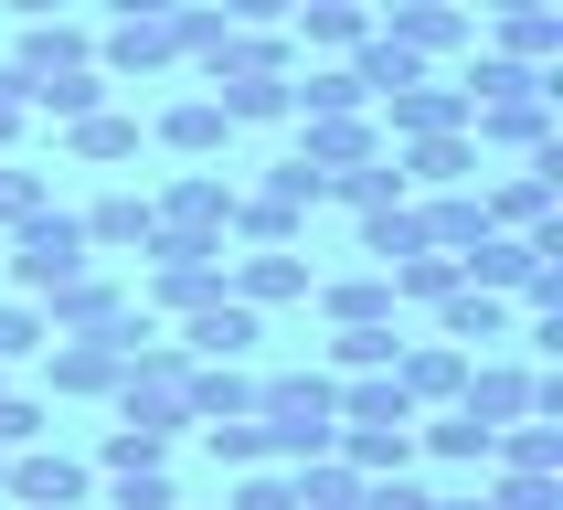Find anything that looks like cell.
<instances>
[{
  "instance_id": "2e32d148",
  "label": "cell",
  "mask_w": 563,
  "mask_h": 510,
  "mask_svg": "<svg viewBox=\"0 0 563 510\" xmlns=\"http://www.w3.org/2000/svg\"><path fill=\"white\" fill-rule=\"evenodd\" d=\"M43 373H54V393L96 404V393H118V341H107V330H86V341H43Z\"/></svg>"
},
{
  "instance_id": "3957f363",
  "label": "cell",
  "mask_w": 563,
  "mask_h": 510,
  "mask_svg": "<svg viewBox=\"0 0 563 510\" xmlns=\"http://www.w3.org/2000/svg\"><path fill=\"white\" fill-rule=\"evenodd\" d=\"M150 309H170V319H191V309H213L223 298V255L234 245H213V234H150Z\"/></svg>"
},
{
  "instance_id": "e575fe53",
  "label": "cell",
  "mask_w": 563,
  "mask_h": 510,
  "mask_svg": "<svg viewBox=\"0 0 563 510\" xmlns=\"http://www.w3.org/2000/svg\"><path fill=\"white\" fill-rule=\"evenodd\" d=\"M341 425H415L405 382H394V373H351L341 382Z\"/></svg>"
},
{
  "instance_id": "9a60e30c",
  "label": "cell",
  "mask_w": 563,
  "mask_h": 510,
  "mask_svg": "<svg viewBox=\"0 0 563 510\" xmlns=\"http://www.w3.org/2000/svg\"><path fill=\"white\" fill-rule=\"evenodd\" d=\"M255 341H266V309H245V298H213V309L181 319V351H191V362H245Z\"/></svg>"
},
{
  "instance_id": "30bf717a",
  "label": "cell",
  "mask_w": 563,
  "mask_h": 510,
  "mask_svg": "<svg viewBox=\"0 0 563 510\" xmlns=\"http://www.w3.org/2000/svg\"><path fill=\"white\" fill-rule=\"evenodd\" d=\"M383 138L405 149V138H437V127H468V96H457V75H415V86H394L383 96Z\"/></svg>"
},
{
  "instance_id": "484cf974",
  "label": "cell",
  "mask_w": 563,
  "mask_h": 510,
  "mask_svg": "<svg viewBox=\"0 0 563 510\" xmlns=\"http://www.w3.org/2000/svg\"><path fill=\"white\" fill-rule=\"evenodd\" d=\"M75 223H86V245H96V255H128V245H150V234H159L139 191H96V202H86Z\"/></svg>"
},
{
  "instance_id": "6da1fadb",
  "label": "cell",
  "mask_w": 563,
  "mask_h": 510,
  "mask_svg": "<svg viewBox=\"0 0 563 510\" xmlns=\"http://www.w3.org/2000/svg\"><path fill=\"white\" fill-rule=\"evenodd\" d=\"M255 425H266V457H330L341 446V382L330 373H255Z\"/></svg>"
},
{
  "instance_id": "cb8c5ba5",
  "label": "cell",
  "mask_w": 563,
  "mask_h": 510,
  "mask_svg": "<svg viewBox=\"0 0 563 510\" xmlns=\"http://www.w3.org/2000/svg\"><path fill=\"white\" fill-rule=\"evenodd\" d=\"M287 118H373V96L351 86V64H309L287 75Z\"/></svg>"
},
{
  "instance_id": "ffe728a7",
  "label": "cell",
  "mask_w": 563,
  "mask_h": 510,
  "mask_svg": "<svg viewBox=\"0 0 563 510\" xmlns=\"http://www.w3.org/2000/svg\"><path fill=\"white\" fill-rule=\"evenodd\" d=\"M170 64H181V32L170 22H118L96 43V75H107V86H118V75H170Z\"/></svg>"
},
{
  "instance_id": "836d02e7",
  "label": "cell",
  "mask_w": 563,
  "mask_h": 510,
  "mask_svg": "<svg viewBox=\"0 0 563 510\" xmlns=\"http://www.w3.org/2000/svg\"><path fill=\"white\" fill-rule=\"evenodd\" d=\"M362 223V255L373 266H405V255H426V223H415V202H383V213H351Z\"/></svg>"
},
{
  "instance_id": "7bdbcfd3",
  "label": "cell",
  "mask_w": 563,
  "mask_h": 510,
  "mask_svg": "<svg viewBox=\"0 0 563 510\" xmlns=\"http://www.w3.org/2000/svg\"><path fill=\"white\" fill-rule=\"evenodd\" d=\"M43 341H54V330H43V309H32V298H0V373H11V362H32Z\"/></svg>"
},
{
  "instance_id": "9c48e42d",
  "label": "cell",
  "mask_w": 563,
  "mask_h": 510,
  "mask_svg": "<svg viewBox=\"0 0 563 510\" xmlns=\"http://www.w3.org/2000/svg\"><path fill=\"white\" fill-rule=\"evenodd\" d=\"M32 309H43V330H54V341H86V330H118V319H128V277L86 266V277H64L54 298H32Z\"/></svg>"
},
{
  "instance_id": "d590c367",
  "label": "cell",
  "mask_w": 563,
  "mask_h": 510,
  "mask_svg": "<svg viewBox=\"0 0 563 510\" xmlns=\"http://www.w3.org/2000/svg\"><path fill=\"white\" fill-rule=\"evenodd\" d=\"M32 107H43V118H96V107H107V75H96V64H75V75H43V86H22Z\"/></svg>"
},
{
  "instance_id": "d4e9b609",
  "label": "cell",
  "mask_w": 563,
  "mask_h": 510,
  "mask_svg": "<svg viewBox=\"0 0 563 510\" xmlns=\"http://www.w3.org/2000/svg\"><path fill=\"white\" fill-rule=\"evenodd\" d=\"M287 22H298V43H309V54H330V64H341L351 43L373 32V0H298Z\"/></svg>"
},
{
  "instance_id": "c3c4849f",
  "label": "cell",
  "mask_w": 563,
  "mask_h": 510,
  "mask_svg": "<svg viewBox=\"0 0 563 510\" xmlns=\"http://www.w3.org/2000/svg\"><path fill=\"white\" fill-rule=\"evenodd\" d=\"M107 510H181V489H170V468H139V478H118Z\"/></svg>"
},
{
  "instance_id": "5bb4252c",
  "label": "cell",
  "mask_w": 563,
  "mask_h": 510,
  "mask_svg": "<svg viewBox=\"0 0 563 510\" xmlns=\"http://www.w3.org/2000/svg\"><path fill=\"white\" fill-rule=\"evenodd\" d=\"M468 362H478V351H457V341H405V351H394V382H405V404L426 414V404H457Z\"/></svg>"
},
{
  "instance_id": "5b68a950",
  "label": "cell",
  "mask_w": 563,
  "mask_h": 510,
  "mask_svg": "<svg viewBox=\"0 0 563 510\" xmlns=\"http://www.w3.org/2000/svg\"><path fill=\"white\" fill-rule=\"evenodd\" d=\"M373 32H394L415 64H457V54L478 43L468 0H383V11H373Z\"/></svg>"
},
{
  "instance_id": "60d3db41",
  "label": "cell",
  "mask_w": 563,
  "mask_h": 510,
  "mask_svg": "<svg viewBox=\"0 0 563 510\" xmlns=\"http://www.w3.org/2000/svg\"><path fill=\"white\" fill-rule=\"evenodd\" d=\"M43 202H54V181H43L32 159H0V234H11V223H32Z\"/></svg>"
},
{
  "instance_id": "d6986e66",
  "label": "cell",
  "mask_w": 563,
  "mask_h": 510,
  "mask_svg": "<svg viewBox=\"0 0 563 510\" xmlns=\"http://www.w3.org/2000/svg\"><path fill=\"white\" fill-rule=\"evenodd\" d=\"M75 64H96V32L64 11V22H22V54H11V75L22 86H43V75H75Z\"/></svg>"
},
{
  "instance_id": "7dc6e473",
  "label": "cell",
  "mask_w": 563,
  "mask_h": 510,
  "mask_svg": "<svg viewBox=\"0 0 563 510\" xmlns=\"http://www.w3.org/2000/svg\"><path fill=\"white\" fill-rule=\"evenodd\" d=\"M362 510H437V489H426V478H362Z\"/></svg>"
},
{
  "instance_id": "d6a6232c",
  "label": "cell",
  "mask_w": 563,
  "mask_h": 510,
  "mask_svg": "<svg viewBox=\"0 0 563 510\" xmlns=\"http://www.w3.org/2000/svg\"><path fill=\"white\" fill-rule=\"evenodd\" d=\"M394 319H383V330H330V351H319V373L330 382H351V373H394Z\"/></svg>"
},
{
  "instance_id": "681fc988",
  "label": "cell",
  "mask_w": 563,
  "mask_h": 510,
  "mask_svg": "<svg viewBox=\"0 0 563 510\" xmlns=\"http://www.w3.org/2000/svg\"><path fill=\"white\" fill-rule=\"evenodd\" d=\"M22 127H32V96H22V75L0 64V159H11V138H22Z\"/></svg>"
},
{
  "instance_id": "603a6c76",
  "label": "cell",
  "mask_w": 563,
  "mask_h": 510,
  "mask_svg": "<svg viewBox=\"0 0 563 510\" xmlns=\"http://www.w3.org/2000/svg\"><path fill=\"white\" fill-rule=\"evenodd\" d=\"M489 54L532 64V75H553V54H563V11H553V0H542V11H500V22H489Z\"/></svg>"
},
{
  "instance_id": "db71d44e",
  "label": "cell",
  "mask_w": 563,
  "mask_h": 510,
  "mask_svg": "<svg viewBox=\"0 0 563 510\" xmlns=\"http://www.w3.org/2000/svg\"><path fill=\"white\" fill-rule=\"evenodd\" d=\"M0 393H11V373H0Z\"/></svg>"
},
{
  "instance_id": "4dcf8cb0",
  "label": "cell",
  "mask_w": 563,
  "mask_h": 510,
  "mask_svg": "<svg viewBox=\"0 0 563 510\" xmlns=\"http://www.w3.org/2000/svg\"><path fill=\"white\" fill-rule=\"evenodd\" d=\"M223 107V127H277L287 118V75H234V86H202Z\"/></svg>"
},
{
  "instance_id": "4316f807",
  "label": "cell",
  "mask_w": 563,
  "mask_h": 510,
  "mask_svg": "<svg viewBox=\"0 0 563 510\" xmlns=\"http://www.w3.org/2000/svg\"><path fill=\"white\" fill-rule=\"evenodd\" d=\"M415 223H426V245H437V255H468L478 234H489V213H478V181H468V191H426V202H415Z\"/></svg>"
},
{
  "instance_id": "bcb514c9",
  "label": "cell",
  "mask_w": 563,
  "mask_h": 510,
  "mask_svg": "<svg viewBox=\"0 0 563 510\" xmlns=\"http://www.w3.org/2000/svg\"><path fill=\"white\" fill-rule=\"evenodd\" d=\"M43 425H54V414L32 404V393H0V457H11V446H43Z\"/></svg>"
},
{
  "instance_id": "44dd1931",
  "label": "cell",
  "mask_w": 563,
  "mask_h": 510,
  "mask_svg": "<svg viewBox=\"0 0 563 510\" xmlns=\"http://www.w3.org/2000/svg\"><path fill=\"white\" fill-rule=\"evenodd\" d=\"M150 138H159V149H181V159H223L234 127H223L213 96H181V107H159V118H150Z\"/></svg>"
},
{
  "instance_id": "8992f818",
  "label": "cell",
  "mask_w": 563,
  "mask_h": 510,
  "mask_svg": "<svg viewBox=\"0 0 563 510\" xmlns=\"http://www.w3.org/2000/svg\"><path fill=\"white\" fill-rule=\"evenodd\" d=\"M553 96H563V75H542V86H521V96H489V107H468V138L478 149H510V159L553 149Z\"/></svg>"
},
{
  "instance_id": "7c38bea8",
  "label": "cell",
  "mask_w": 563,
  "mask_h": 510,
  "mask_svg": "<svg viewBox=\"0 0 563 510\" xmlns=\"http://www.w3.org/2000/svg\"><path fill=\"white\" fill-rule=\"evenodd\" d=\"M394 170H405V191H468V181H478V138H468V127L405 138V149H394Z\"/></svg>"
},
{
  "instance_id": "b9f144b4",
  "label": "cell",
  "mask_w": 563,
  "mask_h": 510,
  "mask_svg": "<svg viewBox=\"0 0 563 510\" xmlns=\"http://www.w3.org/2000/svg\"><path fill=\"white\" fill-rule=\"evenodd\" d=\"M202 446H213V468H266V425H255V414H223V425H202Z\"/></svg>"
},
{
  "instance_id": "1f68e13d",
  "label": "cell",
  "mask_w": 563,
  "mask_h": 510,
  "mask_svg": "<svg viewBox=\"0 0 563 510\" xmlns=\"http://www.w3.org/2000/svg\"><path fill=\"white\" fill-rule=\"evenodd\" d=\"M234 75H298V43H287V32H234L202 86H234Z\"/></svg>"
},
{
  "instance_id": "f546056e",
  "label": "cell",
  "mask_w": 563,
  "mask_h": 510,
  "mask_svg": "<svg viewBox=\"0 0 563 510\" xmlns=\"http://www.w3.org/2000/svg\"><path fill=\"white\" fill-rule=\"evenodd\" d=\"M341 468H362V478L415 468V425H341Z\"/></svg>"
},
{
  "instance_id": "74e56055",
  "label": "cell",
  "mask_w": 563,
  "mask_h": 510,
  "mask_svg": "<svg viewBox=\"0 0 563 510\" xmlns=\"http://www.w3.org/2000/svg\"><path fill=\"white\" fill-rule=\"evenodd\" d=\"M64 138H75V159H139V138H150V127L128 118V107H96V118H75Z\"/></svg>"
},
{
  "instance_id": "83f0119b",
  "label": "cell",
  "mask_w": 563,
  "mask_h": 510,
  "mask_svg": "<svg viewBox=\"0 0 563 510\" xmlns=\"http://www.w3.org/2000/svg\"><path fill=\"white\" fill-rule=\"evenodd\" d=\"M415 446H426V457H446V468H489V425H478V414H457V404L415 414Z\"/></svg>"
},
{
  "instance_id": "ab89813d",
  "label": "cell",
  "mask_w": 563,
  "mask_h": 510,
  "mask_svg": "<svg viewBox=\"0 0 563 510\" xmlns=\"http://www.w3.org/2000/svg\"><path fill=\"white\" fill-rule=\"evenodd\" d=\"M383 277H394V298H415V309H437L446 287H457V255H437V245H426V255H405V266H383Z\"/></svg>"
},
{
  "instance_id": "8fae6325",
  "label": "cell",
  "mask_w": 563,
  "mask_h": 510,
  "mask_svg": "<svg viewBox=\"0 0 563 510\" xmlns=\"http://www.w3.org/2000/svg\"><path fill=\"white\" fill-rule=\"evenodd\" d=\"M150 223H159V234H213V245H223V223H234V181H223V170H181V181L150 202Z\"/></svg>"
},
{
  "instance_id": "f35d334b",
  "label": "cell",
  "mask_w": 563,
  "mask_h": 510,
  "mask_svg": "<svg viewBox=\"0 0 563 510\" xmlns=\"http://www.w3.org/2000/svg\"><path fill=\"white\" fill-rule=\"evenodd\" d=\"M139 468H170V436H150V425H107L96 478H139Z\"/></svg>"
},
{
  "instance_id": "4fadbf2b",
  "label": "cell",
  "mask_w": 563,
  "mask_h": 510,
  "mask_svg": "<svg viewBox=\"0 0 563 510\" xmlns=\"http://www.w3.org/2000/svg\"><path fill=\"white\" fill-rule=\"evenodd\" d=\"M437 341H457V351H500V341H510V298H500V287H468V277H457V287L437 298Z\"/></svg>"
},
{
  "instance_id": "816d5d0a",
  "label": "cell",
  "mask_w": 563,
  "mask_h": 510,
  "mask_svg": "<svg viewBox=\"0 0 563 510\" xmlns=\"http://www.w3.org/2000/svg\"><path fill=\"white\" fill-rule=\"evenodd\" d=\"M181 0H107V22H170Z\"/></svg>"
},
{
  "instance_id": "ba28073f",
  "label": "cell",
  "mask_w": 563,
  "mask_h": 510,
  "mask_svg": "<svg viewBox=\"0 0 563 510\" xmlns=\"http://www.w3.org/2000/svg\"><path fill=\"white\" fill-rule=\"evenodd\" d=\"M553 191H563V149H532L510 181L478 191V213L500 223V234H542V223H553Z\"/></svg>"
},
{
  "instance_id": "f5cc1de1",
  "label": "cell",
  "mask_w": 563,
  "mask_h": 510,
  "mask_svg": "<svg viewBox=\"0 0 563 510\" xmlns=\"http://www.w3.org/2000/svg\"><path fill=\"white\" fill-rule=\"evenodd\" d=\"M0 11H11V22H64L75 0H0Z\"/></svg>"
},
{
  "instance_id": "52a82bcc",
  "label": "cell",
  "mask_w": 563,
  "mask_h": 510,
  "mask_svg": "<svg viewBox=\"0 0 563 510\" xmlns=\"http://www.w3.org/2000/svg\"><path fill=\"white\" fill-rule=\"evenodd\" d=\"M319 287V266L298 245H245V255H223V298H245V309H298Z\"/></svg>"
},
{
  "instance_id": "f6af8a7d",
  "label": "cell",
  "mask_w": 563,
  "mask_h": 510,
  "mask_svg": "<svg viewBox=\"0 0 563 510\" xmlns=\"http://www.w3.org/2000/svg\"><path fill=\"white\" fill-rule=\"evenodd\" d=\"M223 510H298V489H287V468H234Z\"/></svg>"
},
{
  "instance_id": "f1b7e54d",
  "label": "cell",
  "mask_w": 563,
  "mask_h": 510,
  "mask_svg": "<svg viewBox=\"0 0 563 510\" xmlns=\"http://www.w3.org/2000/svg\"><path fill=\"white\" fill-rule=\"evenodd\" d=\"M287 489H298V510H362V468H341V446L330 457H298Z\"/></svg>"
},
{
  "instance_id": "277c9868",
  "label": "cell",
  "mask_w": 563,
  "mask_h": 510,
  "mask_svg": "<svg viewBox=\"0 0 563 510\" xmlns=\"http://www.w3.org/2000/svg\"><path fill=\"white\" fill-rule=\"evenodd\" d=\"M0 500H11V510H96V468L64 457V446H11Z\"/></svg>"
},
{
  "instance_id": "11a10c76",
  "label": "cell",
  "mask_w": 563,
  "mask_h": 510,
  "mask_svg": "<svg viewBox=\"0 0 563 510\" xmlns=\"http://www.w3.org/2000/svg\"><path fill=\"white\" fill-rule=\"evenodd\" d=\"M0 468H11V457H0Z\"/></svg>"
},
{
  "instance_id": "ac0fdd59",
  "label": "cell",
  "mask_w": 563,
  "mask_h": 510,
  "mask_svg": "<svg viewBox=\"0 0 563 510\" xmlns=\"http://www.w3.org/2000/svg\"><path fill=\"white\" fill-rule=\"evenodd\" d=\"M309 298H319V319H330V330H383V319L405 309V298H394V277H383V266H362V277H319Z\"/></svg>"
},
{
  "instance_id": "ee69618b",
  "label": "cell",
  "mask_w": 563,
  "mask_h": 510,
  "mask_svg": "<svg viewBox=\"0 0 563 510\" xmlns=\"http://www.w3.org/2000/svg\"><path fill=\"white\" fill-rule=\"evenodd\" d=\"M478 500H489V510H563V478H521V468H500Z\"/></svg>"
},
{
  "instance_id": "f907efd6",
  "label": "cell",
  "mask_w": 563,
  "mask_h": 510,
  "mask_svg": "<svg viewBox=\"0 0 563 510\" xmlns=\"http://www.w3.org/2000/svg\"><path fill=\"white\" fill-rule=\"evenodd\" d=\"M213 11H223V22H234V32H277L287 11H298V0H213Z\"/></svg>"
},
{
  "instance_id": "7a4b0ae2",
  "label": "cell",
  "mask_w": 563,
  "mask_h": 510,
  "mask_svg": "<svg viewBox=\"0 0 563 510\" xmlns=\"http://www.w3.org/2000/svg\"><path fill=\"white\" fill-rule=\"evenodd\" d=\"M0 245H11V255H0V266H11V298H54L64 277H86V266H96L86 223H75V213H54V202H43L32 223H11Z\"/></svg>"
},
{
  "instance_id": "e0dca14e",
  "label": "cell",
  "mask_w": 563,
  "mask_h": 510,
  "mask_svg": "<svg viewBox=\"0 0 563 510\" xmlns=\"http://www.w3.org/2000/svg\"><path fill=\"white\" fill-rule=\"evenodd\" d=\"M383 149L373 118H298V159H309L319 181H341V170H362V159Z\"/></svg>"
},
{
  "instance_id": "7402d4cb",
  "label": "cell",
  "mask_w": 563,
  "mask_h": 510,
  "mask_svg": "<svg viewBox=\"0 0 563 510\" xmlns=\"http://www.w3.org/2000/svg\"><path fill=\"white\" fill-rule=\"evenodd\" d=\"M181 404H191V425H223V414H255V373H245V362H191Z\"/></svg>"
},
{
  "instance_id": "8d00e7d4",
  "label": "cell",
  "mask_w": 563,
  "mask_h": 510,
  "mask_svg": "<svg viewBox=\"0 0 563 510\" xmlns=\"http://www.w3.org/2000/svg\"><path fill=\"white\" fill-rule=\"evenodd\" d=\"M330 202H341V213H383V202H405V170H394V149H373L362 170H341V181H330Z\"/></svg>"
}]
</instances>
